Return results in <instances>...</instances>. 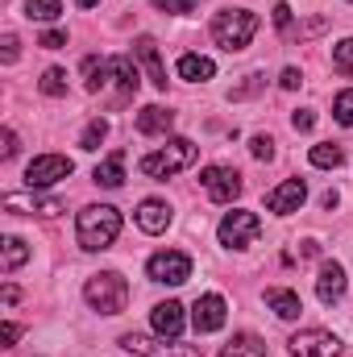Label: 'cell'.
Here are the masks:
<instances>
[{"label": "cell", "mask_w": 353, "mask_h": 357, "mask_svg": "<svg viewBox=\"0 0 353 357\" xmlns=\"http://www.w3.org/2000/svg\"><path fill=\"white\" fill-rule=\"evenodd\" d=\"M291 125H295L299 133H312V129H316V112H312V108H299V112H291Z\"/></svg>", "instance_id": "35"}, {"label": "cell", "mask_w": 353, "mask_h": 357, "mask_svg": "<svg viewBox=\"0 0 353 357\" xmlns=\"http://www.w3.org/2000/svg\"><path fill=\"white\" fill-rule=\"evenodd\" d=\"M84 299H88L91 312H100V316H121L125 303H129V282L117 270H100V274H91L84 282Z\"/></svg>", "instance_id": "3"}, {"label": "cell", "mask_w": 353, "mask_h": 357, "mask_svg": "<svg viewBox=\"0 0 353 357\" xmlns=\"http://www.w3.org/2000/svg\"><path fill=\"white\" fill-rule=\"evenodd\" d=\"M333 67H337L341 75H350V79H353V38H345V42H337V46H333Z\"/></svg>", "instance_id": "30"}, {"label": "cell", "mask_w": 353, "mask_h": 357, "mask_svg": "<svg viewBox=\"0 0 353 357\" xmlns=\"http://www.w3.org/2000/svg\"><path fill=\"white\" fill-rule=\"evenodd\" d=\"M274 25H278V29L291 25V4H274Z\"/></svg>", "instance_id": "39"}, {"label": "cell", "mask_w": 353, "mask_h": 357, "mask_svg": "<svg viewBox=\"0 0 353 357\" xmlns=\"http://www.w3.org/2000/svg\"><path fill=\"white\" fill-rule=\"evenodd\" d=\"M146 274H150V282L179 287V282H187V278H191V258H187V254H179V250H163V254H154V258L146 262Z\"/></svg>", "instance_id": "8"}, {"label": "cell", "mask_w": 353, "mask_h": 357, "mask_svg": "<svg viewBox=\"0 0 353 357\" xmlns=\"http://www.w3.org/2000/svg\"><path fill=\"white\" fill-rule=\"evenodd\" d=\"M112 79H117V88H121V100H129V96H137V67H133V59H125V54H117L112 59Z\"/></svg>", "instance_id": "21"}, {"label": "cell", "mask_w": 353, "mask_h": 357, "mask_svg": "<svg viewBox=\"0 0 353 357\" xmlns=\"http://www.w3.org/2000/svg\"><path fill=\"white\" fill-rule=\"evenodd\" d=\"M0 59H4V63H17V38H13V33H4V50H0Z\"/></svg>", "instance_id": "40"}, {"label": "cell", "mask_w": 353, "mask_h": 357, "mask_svg": "<svg viewBox=\"0 0 353 357\" xmlns=\"http://www.w3.org/2000/svg\"><path fill=\"white\" fill-rule=\"evenodd\" d=\"M150 324H154V333H158V337H171V341H179V337H183V303H175V299L154 303Z\"/></svg>", "instance_id": "17"}, {"label": "cell", "mask_w": 353, "mask_h": 357, "mask_svg": "<svg viewBox=\"0 0 353 357\" xmlns=\"http://www.w3.org/2000/svg\"><path fill=\"white\" fill-rule=\"evenodd\" d=\"M291 357H341V341L329 328H303L287 341Z\"/></svg>", "instance_id": "9"}, {"label": "cell", "mask_w": 353, "mask_h": 357, "mask_svg": "<svg viewBox=\"0 0 353 357\" xmlns=\"http://www.w3.org/2000/svg\"><path fill=\"white\" fill-rule=\"evenodd\" d=\"M333 116H337L341 125H350V129H353V88H345L337 100H333Z\"/></svg>", "instance_id": "31"}, {"label": "cell", "mask_w": 353, "mask_h": 357, "mask_svg": "<svg viewBox=\"0 0 353 357\" xmlns=\"http://www.w3.org/2000/svg\"><path fill=\"white\" fill-rule=\"evenodd\" d=\"M266 303H270V312H274L278 320H299V312H303L299 295L287 291V287H270V291H266Z\"/></svg>", "instance_id": "20"}, {"label": "cell", "mask_w": 353, "mask_h": 357, "mask_svg": "<svg viewBox=\"0 0 353 357\" xmlns=\"http://www.w3.org/2000/svg\"><path fill=\"white\" fill-rule=\"evenodd\" d=\"M216 357H266V341L254 337V333H241V337H233Z\"/></svg>", "instance_id": "23"}, {"label": "cell", "mask_w": 353, "mask_h": 357, "mask_svg": "<svg viewBox=\"0 0 353 357\" xmlns=\"http://www.w3.org/2000/svg\"><path fill=\"white\" fill-rule=\"evenodd\" d=\"M216 75V63L208 59V54H183L179 59V79H187V84H208Z\"/></svg>", "instance_id": "19"}, {"label": "cell", "mask_w": 353, "mask_h": 357, "mask_svg": "<svg viewBox=\"0 0 353 357\" xmlns=\"http://www.w3.org/2000/svg\"><path fill=\"white\" fill-rule=\"evenodd\" d=\"M345 162V154H341V146H333V142H320V146H312V167H324V171H337Z\"/></svg>", "instance_id": "25"}, {"label": "cell", "mask_w": 353, "mask_h": 357, "mask_svg": "<svg viewBox=\"0 0 353 357\" xmlns=\"http://www.w3.org/2000/svg\"><path fill=\"white\" fill-rule=\"evenodd\" d=\"M345 270H341V262H324L320 266V274H316V299L324 303V307H333V303H341L345 299Z\"/></svg>", "instance_id": "15"}, {"label": "cell", "mask_w": 353, "mask_h": 357, "mask_svg": "<svg viewBox=\"0 0 353 357\" xmlns=\"http://www.w3.org/2000/svg\"><path fill=\"white\" fill-rule=\"evenodd\" d=\"M104 137H108V121H100V116H96V121H88V129L80 133V150H100V142H104Z\"/></svg>", "instance_id": "29"}, {"label": "cell", "mask_w": 353, "mask_h": 357, "mask_svg": "<svg viewBox=\"0 0 353 357\" xmlns=\"http://www.w3.org/2000/svg\"><path fill=\"white\" fill-rule=\"evenodd\" d=\"M133 59H137V63H142V67L150 71V84H154V88H158V91H167V84H171V79H167V67H163L158 42H154L150 33H142V38L133 42Z\"/></svg>", "instance_id": "14"}, {"label": "cell", "mask_w": 353, "mask_h": 357, "mask_svg": "<svg viewBox=\"0 0 353 357\" xmlns=\"http://www.w3.org/2000/svg\"><path fill=\"white\" fill-rule=\"evenodd\" d=\"M4 212H29V216H59L67 212L59 195H38V191H8L4 195Z\"/></svg>", "instance_id": "11"}, {"label": "cell", "mask_w": 353, "mask_h": 357, "mask_svg": "<svg viewBox=\"0 0 353 357\" xmlns=\"http://www.w3.org/2000/svg\"><path fill=\"white\" fill-rule=\"evenodd\" d=\"M133 220H137V229L142 233H167L171 229V204L167 199H142L137 204V212H133Z\"/></svg>", "instance_id": "16"}, {"label": "cell", "mask_w": 353, "mask_h": 357, "mask_svg": "<svg viewBox=\"0 0 353 357\" xmlns=\"http://www.w3.org/2000/svg\"><path fill=\"white\" fill-rule=\"evenodd\" d=\"M250 154H254L258 162H270V158H274V137H266V133L250 137Z\"/></svg>", "instance_id": "32"}, {"label": "cell", "mask_w": 353, "mask_h": 357, "mask_svg": "<svg viewBox=\"0 0 353 357\" xmlns=\"http://www.w3.org/2000/svg\"><path fill=\"white\" fill-rule=\"evenodd\" d=\"M137 133L142 137H158V133H171V125H175V112L171 108H163V104H150V108H142L137 112Z\"/></svg>", "instance_id": "18"}, {"label": "cell", "mask_w": 353, "mask_h": 357, "mask_svg": "<svg viewBox=\"0 0 353 357\" xmlns=\"http://www.w3.org/2000/svg\"><path fill=\"white\" fill-rule=\"evenodd\" d=\"M200 187L208 191V199H216V204H233L237 195H241V175L233 171V167H208L204 175H200Z\"/></svg>", "instance_id": "10"}, {"label": "cell", "mask_w": 353, "mask_h": 357, "mask_svg": "<svg viewBox=\"0 0 353 357\" xmlns=\"http://www.w3.org/2000/svg\"><path fill=\"white\" fill-rule=\"evenodd\" d=\"M262 84H266L262 75H246V84H241V88H233V91H229V100H246V96H254V91L262 88Z\"/></svg>", "instance_id": "36"}, {"label": "cell", "mask_w": 353, "mask_h": 357, "mask_svg": "<svg viewBox=\"0 0 353 357\" xmlns=\"http://www.w3.org/2000/svg\"><path fill=\"white\" fill-rule=\"evenodd\" d=\"M225 316H229V303H225L220 295H200V299H195V307H191V324H195V333H200V337H204V333L225 328Z\"/></svg>", "instance_id": "13"}, {"label": "cell", "mask_w": 353, "mask_h": 357, "mask_svg": "<svg viewBox=\"0 0 353 357\" xmlns=\"http://www.w3.org/2000/svg\"><path fill=\"white\" fill-rule=\"evenodd\" d=\"M278 84H283V88H287V91H295V88H299V84H303V75H299L295 67H287V71L278 75Z\"/></svg>", "instance_id": "38"}, {"label": "cell", "mask_w": 353, "mask_h": 357, "mask_svg": "<svg viewBox=\"0 0 353 357\" xmlns=\"http://www.w3.org/2000/svg\"><path fill=\"white\" fill-rule=\"evenodd\" d=\"M320 204H324V208H329V212H333V208H337V204H341V195H337V191H324V195H320Z\"/></svg>", "instance_id": "42"}, {"label": "cell", "mask_w": 353, "mask_h": 357, "mask_svg": "<svg viewBox=\"0 0 353 357\" xmlns=\"http://www.w3.org/2000/svg\"><path fill=\"white\" fill-rule=\"evenodd\" d=\"M75 237H80V245H84L88 254L108 250V245L121 237V212H117L112 204H88V208L80 212V220H75Z\"/></svg>", "instance_id": "1"}, {"label": "cell", "mask_w": 353, "mask_h": 357, "mask_svg": "<svg viewBox=\"0 0 353 357\" xmlns=\"http://www.w3.org/2000/svg\"><path fill=\"white\" fill-rule=\"evenodd\" d=\"M121 349L137 357H200V345H183V341H171V337H146V333H125L121 337Z\"/></svg>", "instance_id": "6"}, {"label": "cell", "mask_w": 353, "mask_h": 357, "mask_svg": "<svg viewBox=\"0 0 353 357\" xmlns=\"http://www.w3.org/2000/svg\"><path fill=\"white\" fill-rule=\"evenodd\" d=\"M154 8H163V13H175V17H183V13H191L200 0H150Z\"/></svg>", "instance_id": "33"}, {"label": "cell", "mask_w": 353, "mask_h": 357, "mask_svg": "<svg viewBox=\"0 0 353 357\" xmlns=\"http://www.w3.org/2000/svg\"><path fill=\"white\" fill-rule=\"evenodd\" d=\"M254 33H258V17L250 8H220L212 17V42L220 50H229V54L246 50L254 42Z\"/></svg>", "instance_id": "2"}, {"label": "cell", "mask_w": 353, "mask_h": 357, "mask_svg": "<svg viewBox=\"0 0 353 357\" xmlns=\"http://www.w3.org/2000/svg\"><path fill=\"white\" fill-rule=\"evenodd\" d=\"M25 258H29V245H25L21 237H4V266H0V270H4V274H13Z\"/></svg>", "instance_id": "28"}, {"label": "cell", "mask_w": 353, "mask_h": 357, "mask_svg": "<svg viewBox=\"0 0 353 357\" xmlns=\"http://www.w3.org/2000/svg\"><path fill=\"white\" fill-rule=\"evenodd\" d=\"M91 178H96L100 187H121V183H125V154H121V150L108 154V158L91 171Z\"/></svg>", "instance_id": "22"}, {"label": "cell", "mask_w": 353, "mask_h": 357, "mask_svg": "<svg viewBox=\"0 0 353 357\" xmlns=\"http://www.w3.org/2000/svg\"><path fill=\"white\" fill-rule=\"evenodd\" d=\"M112 84V59H88L84 63V88L88 91H100Z\"/></svg>", "instance_id": "24"}, {"label": "cell", "mask_w": 353, "mask_h": 357, "mask_svg": "<svg viewBox=\"0 0 353 357\" xmlns=\"http://www.w3.org/2000/svg\"><path fill=\"white\" fill-rule=\"evenodd\" d=\"M38 88H42V96H50V100L67 96V71H63V67H46L42 79H38Z\"/></svg>", "instance_id": "26"}, {"label": "cell", "mask_w": 353, "mask_h": 357, "mask_svg": "<svg viewBox=\"0 0 353 357\" xmlns=\"http://www.w3.org/2000/svg\"><path fill=\"white\" fill-rule=\"evenodd\" d=\"M71 171H75V162H71L67 154H38V158L25 167V187L38 191V187L63 183V178H71Z\"/></svg>", "instance_id": "7"}, {"label": "cell", "mask_w": 353, "mask_h": 357, "mask_svg": "<svg viewBox=\"0 0 353 357\" xmlns=\"http://www.w3.org/2000/svg\"><path fill=\"white\" fill-rule=\"evenodd\" d=\"M17 337H21V324H4V349H13Z\"/></svg>", "instance_id": "41"}, {"label": "cell", "mask_w": 353, "mask_h": 357, "mask_svg": "<svg viewBox=\"0 0 353 357\" xmlns=\"http://www.w3.org/2000/svg\"><path fill=\"white\" fill-rule=\"evenodd\" d=\"M195 158H200V146H195V142H187V137H171L163 150L146 154L137 167H142V175L146 178H171V175H179V171H187Z\"/></svg>", "instance_id": "4"}, {"label": "cell", "mask_w": 353, "mask_h": 357, "mask_svg": "<svg viewBox=\"0 0 353 357\" xmlns=\"http://www.w3.org/2000/svg\"><path fill=\"white\" fill-rule=\"evenodd\" d=\"M303 199H308V183H303V178H287V183H278L274 191H266V208H270V212H278V216L299 212V208H303Z\"/></svg>", "instance_id": "12"}, {"label": "cell", "mask_w": 353, "mask_h": 357, "mask_svg": "<svg viewBox=\"0 0 353 357\" xmlns=\"http://www.w3.org/2000/svg\"><path fill=\"white\" fill-rule=\"evenodd\" d=\"M38 46H42V50H63V46H67V29H46V33L38 38Z\"/></svg>", "instance_id": "34"}, {"label": "cell", "mask_w": 353, "mask_h": 357, "mask_svg": "<svg viewBox=\"0 0 353 357\" xmlns=\"http://www.w3.org/2000/svg\"><path fill=\"white\" fill-rule=\"evenodd\" d=\"M75 4H80V8H96V4H100V0H75Z\"/></svg>", "instance_id": "43"}, {"label": "cell", "mask_w": 353, "mask_h": 357, "mask_svg": "<svg viewBox=\"0 0 353 357\" xmlns=\"http://www.w3.org/2000/svg\"><path fill=\"white\" fill-rule=\"evenodd\" d=\"M258 233H262V220H258L254 212H246V208L225 212V220H220V229H216L220 245H229V250H250V245L258 241Z\"/></svg>", "instance_id": "5"}, {"label": "cell", "mask_w": 353, "mask_h": 357, "mask_svg": "<svg viewBox=\"0 0 353 357\" xmlns=\"http://www.w3.org/2000/svg\"><path fill=\"white\" fill-rule=\"evenodd\" d=\"M63 0H25V17L29 21H59Z\"/></svg>", "instance_id": "27"}, {"label": "cell", "mask_w": 353, "mask_h": 357, "mask_svg": "<svg viewBox=\"0 0 353 357\" xmlns=\"http://www.w3.org/2000/svg\"><path fill=\"white\" fill-rule=\"evenodd\" d=\"M17 150H21V146H17V133H13V129H4V146H0V158L8 162V158H17Z\"/></svg>", "instance_id": "37"}]
</instances>
